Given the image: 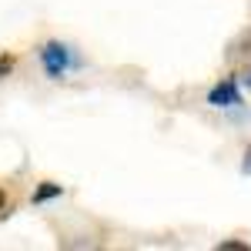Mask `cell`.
<instances>
[{
  "label": "cell",
  "instance_id": "6da1fadb",
  "mask_svg": "<svg viewBox=\"0 0 251 251\" xmlns=\"http://www.w3.org/2000/svg\"><path fill=\"white\" fill-rule=\"evenodd\" d=\"M37 60L50 80H64L71 71H80V64H84L77 57V50L71 44H64V40H44L37 47Z\"/></svg>",
  "mask_w": 251,
  "mask_h": 251
},
{
  "label": "cell",
  "instance_id": "52a82bcc",
  "mask_svg": "<svg viewBox=\"0 0 251 251\" xmlns=\"http://www.w3.org/2000/svg\"><path fill=\"white\" fill-rule=\"evenodd\" d=\"M241 174H248V177H251V144L245 148V157H241Z\"/></svg>",
  "mask_w": 251,
  "mask_h": 251
},
{
  "label": "cell",
  "instance_id": "277c9868",
  "mask_svg": "<svg viewBox=\"0 0 251 251\" xmlns=\"http://www.w3.org/2000/svg\"><path fill=\"white\" fill-rule=\"evenodd\" d=\"M14 208H17L14 194H10L7 188H3V184H0V221H3V218H10V214H14Z\"/></svg>",
  "mask_w": 251,
  "mask_h": 251
},
{
  "label": "cell",
  "instance_id": "8992f818",
  "mask_svg": "<svg viewBox=\"0 0 251 251\" xmlns=\"http://www.w3.org/2000/svg\"><path fill=\"white\" fill-rule=\"evenodd\" d=\"M14 71V54H0V77Z\"/></svg>",
  "mask_w": 251,
  "mask_h": 251
},
{
  "label": "cell",
  "instance_id": "5b68a950",
  "mask_svg": "<svg viewBox=\"0 0 251 251\" xmlns=\"http://www.w3.org/2000/svg\"><path fill=\"white\" fill-rule=\"evenodd\" d=\"M221 251H248V241H221Z\"/></svg>",
  "mask_w": 251,
  "mask_h": 251
},
{
  "label": "cell",
  "instance_id": "3957f363",
  "mask_svg": "<svg viewBox=\"0 0 251 251\" xmlns=\"http://www.w3.org/2000/svg\"><path fill=\"white\" fill-rule=\"evenodd\" d=\"M64 188H60L57 181H40L37 188H34V204H44V201H50V198H60Z\"/></svg>",
  "mask_w": 251,
  "mask_h": 251
},
{
  "label": "cell",
  "instance_id": "ba28073f",
  "mask_svg": "<svg viewBox=\"0 0 251 251\" xmlns=\"http://www.w3.org/2000/svg\"><path fill=\"white\" fill-rule=\"evenodd\" d=\"M238 84H248V87H251V71H245V74L238 77Z\"/></svg>",
  "mask_w": 251,
  "mask_h": 251
},
{
  "label": "cell",
  "instance_id": "7a4b0ae2",
  "mask_svg": "<svg viewBox=\"0 0 251 251\" xmlns=\"http://www.w3.org/2000/svg\"><path fill=\"white\" fill-rule=\"evenodd\" d=\"M208 104L211 107H241L245 104V94H241V84L238 77H221L208 91Z\"/></svg>",
  "mask_w": 251,
  "mask_h": 251
}]
</instances>
